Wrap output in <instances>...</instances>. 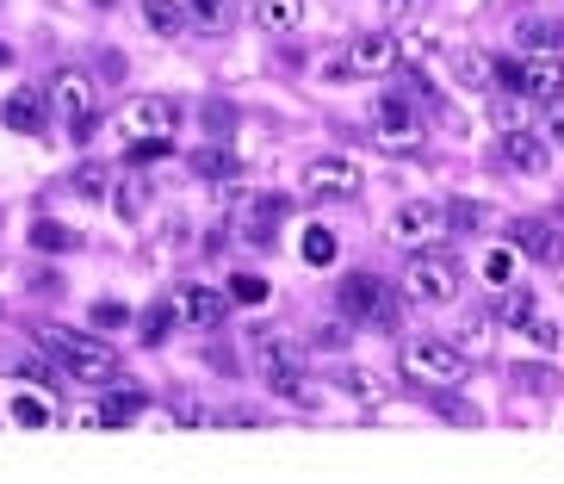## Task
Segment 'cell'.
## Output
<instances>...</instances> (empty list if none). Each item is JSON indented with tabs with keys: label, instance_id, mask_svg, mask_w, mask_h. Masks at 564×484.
<instances>
[{
	"label": "cell",
	"instance_id": "obj_33",
	"mask_svg": "<svg viewBox=\"0 0 564 484\" xmlns=\"http://www.w3.org/2000/svg\"><path fill=\"white\" fill-rule=\"evenodd\" d=\"M447 224H453V230H478V224H484V205H478V200H453V205H447Z\"/></svg>",
	"mask_w": 564,
	"mask_h": 484
},
{
	"label": "cell",
	"instance_id": "obj_37",
	"mask_svg": "<svg viewBox=\"0 0 564 484\" xmlns=\"http://www.w3.org/2000/svg\"><path fill=\"white\" fill-rule=\"evenodd\" d=\"M193 168H199V174H230V155H224V150H199V155H193Z\"/></svg>",
	"mask_w": 564,
	"mask_h": 484
},
{
	"label": "cell",
	"instance_id": "obj_30",
	"mask_svg": "<svg viewBox=\"0 0 564 484\" xmlns=\"http://www.w3.org/2000/svg\"><path fill=\"white\" fill-rule=\"evenodd\" d=\"M167 150H174V137H137V143H124V162H131V168H150V162H162Z\"/></svg>",
	"mask_w": 564,
	"mask_h": 484
},
{
	"label": "cell",
	"instance_id": "obj_2",
	"mask_svg": "<svg viewBox=\"0 0 564 484\" xmlns=\"http://www.w3.org/2000/svg\"><path fill=\"white\" fill-rule=\"evenodd\" d=\"M403 373H410L415 385L447 391V385L465 379V348L447 342V335H410V342H403Z\"/></svg>",
	"mask_w": 564,
	"mask_h": 484
},
{
	"label": "cell",
	"instance_id": "obj_39",
	"mask_svg": "<svg viewBox=\"0 0 564 484\" xmlns=\"http://www.w3.org/2000/svg\"><path fill=\"white\" fill-rule=\"evenodd\" d=\"M205 125L212 131H230V106H205Z\"/></svg>",
	"mask_w": 564,
	"mask_h": 484
},
{
	"label": "cell",
	"instance_id": "obj_40",
	"mask_svg": "<svg viewBox=\"0 0 564 484\" xmlns=\"http://www.w3.org/2000/svg\"><path fill=\"white\" fill-rule=\"evenodd\" d=\"M552 137L564 143V112H558V106H552Z\"/></svg>",
	"mask_w": 564,
	"mask_h": 484
},
{
	"label": "cell",
	"instance_id": "obj_19",
	"mask_svg": "<svg viewBox=\"0 0 564 484\" xmlns=\"http://www.w3.org/2000/svg\"><path fill=\"white\" fill-rule=\"evenodd\" d=\"M341 398H354L360 410H379V404L391 398V385H384L372 367H341Z\"/></svg>",
	"mask_w": 564,
	"mask_h": 484
},
{
	"label": "cell",
	"instance_id": "obj_18",
	"mask_svg": "<svg viewBox=\"0 0 564 484\" xmlns=\"http://www.w3.org/2000/svg\"><path fill=\"white\" fill-rule=\"evenodd\" d=\"M254 25L273 37H292L304 25V0H254Z\"/></svg>",
	"mask_w": 564,
	"mask_h": 484
},
{
	"label": "cell",
	"instance_id": "obj_17",
	"mask_svg": "<svg viewBox=\"0 0 564 484\" xmlns=\"http://www.w3.org/2000/svg\"><path fill=\"white\" fill-rule=\"evenodd\" d=\"M44 112H51V94H44V87H19L13 100L0 106L7 131H19V137H37V131H44Z\"/></svg>",
	"mask_w": 564,
	"mask_h": 484
},
{
	"label": "cell",
	"instance_id": "obj_8",
	"mask_svg": "<svg viewBox=\"0 0 564 484\" xmlns=\"http://www.w3.org/2000/svg\"><path fill=\"white\" fill-rule=\"evenodd\" d=\"M335 311H341V318L398 323V311H391V286H384L379 273H341V286H335Z\"/></svg>",
	"mask_w": 564,
	"mask_h": 484
},
{
	"label": "cell",
	"instance_id": "obj_29",
	"mask_svg": "<svg viewBox=\"0 0 564 484\" xmlns=\"http://www.w3.org/2000/svg\"><path fill=\"white\" fill-rule=\"evenodd\" d=\"M453 82L459 87H490V63H484L478 51H459L453 56Z\"/></svg>",
	"mask_w": 564,
	"mask_h": 484
},
{
	"label": "cell",
	"instance_id": "obj_41",
	"mask_svg": "<svg viewBox=\"0 0 564 484\" xmlns=\"http://www.w3.org/2000/svg\"><path fill=\"white\" fill-rule=\"evenodd\" d=\"M94 7H112V0H94Z\"/></svg>",
	"mask_w": 564,
	"mask_h": 484
},
{
	"label": "cell",
	"instance_id": "obj_3",
	"mask_svg": "<svg viewBox=\"0 0 564 484\" xmlns=\"http://www.w3.org/2000/svg\"><path fill=\"white\" fill-rule=\"evenodd\" d=\"M403 299L410 304H453L459 299V261L453 255H441L429 243V249H415V261H410V273H403Z\"/></svg>",
	"mask_w": 564,
	"mask_h": 484
},
{
	"label": "cell",
	"instance_id": "obj_36",
	"mask_svg": "<svg viewBox=\"0 0 564 484\" xmlns=\"http://www.w3.org/2000/svg\"><path fill=\"white\" fill-rule=\"evenodd\" d=\"M490 112H497V131H514V125H528V106H521V100H497Z\"/></svg>",
	"mask_w": 564,
	"mask_h": 484
},
{
	"label": "cell",
	"instance_id": "obj_24",
	"mask_svg": "<svg viewBox=\"0 0 564 484\" xmlns=\"http://www.w3.org/2000/svg\"><path fill=\"white\" fill-rule=\"evenodd\" d=\"M186 19H193V32H212V37H224L230 32V0H186Z\"/></svg>",
	"mask_w": 564,
	"mask_h": 484
},
{
	"label": "cell",
	"instance_id": "obj_20",
	"mask_svg": "<svg viewBox=\"0 0 564 484\" xmlns=\"http://www.w3.org/2000/svg\"><path fill=\"white\" fill-rule=\"evenodd\" d=\"M558 37H564V25H552V19H540V13H521V19H514V44H521L528 56L558 51Z\"/></svg>",
	"mask_w": 564,
	"mask_h": 484
},
{
	"label": "cell",
	"instance_id": "obj_35",
	"mask_svg": "<svg viewBox=\"0 0 564 484\" xmlns=\"http://www.w3.org/2000/svg\"><path fill=\"white\" fill-rule=\"evenodd\" d=\"M94 323H100V330H124V323H131V311H124L118 299H100V304H94Z\"/></svg>",
	"mask_w": 564,
	"mask_h": 484
},
{
	"label": "cell",
	"instance_id": "obj_11",
	"mask_svg": "<svg viewBox=\"0 0 564 484\" xmlns=\"http://www.w3.org/2000/svg\"><path fill=\"white\" fill-rule=\"evenodd\" d=\"M224 311H230V292H217V286H205V280H186L181 292H174V318H181L186 330H217Z\"/></svg>",
	"mask_w": 564,
	"mask_h": 484
},
{
	"label": "cell",
	"instance_id": "obj_16",
	"mask_svg": "<svg viewBox=\"0 0 564 484\" xmlns=\"http://www.w3.org/2000/svg\"><path fill=\"white\" fill-rule=\"evenodd\" d=\"M106 205H112L118 224H143V217H150V181H143V168L118 174L112 193H106Z\"/></svg>",
	"mask_w": 564,
	"mask_h": 484
},
{
	"label": "cell",
	"instance_id": "obj_15",
	"mask_svg": "<svg viewBox=\"0 0 564 484\" xmlns=\"http://www.w3.org/2000/svg\"><path fill=\"white\" fill-rule=\"evenodd\" d=\"M7 410H13L19 429H51V422H56V398H51V385L37 391V379H19L13 391H7Z\"/></svg>",
	"mask_w": 564,
	"mask_h": 484
},
{
	"label": "cell",
	"instance_id": "obj_31",
	"mask_svg": "<svg viewBox=\"0 0 564 484\" xmlns=\"http://www.w3.org/2000/svg\"><path fill=\"white\" fill-rule=\"evenodd\" d=\"M398 51H403V63H422V56H434V37L422 25H410V32H398Z\"/></svg>",
	"mask_w": 564,
	"mask_h": 484
},
{
	"label": "cell",
	"instance_id": "obj_5",
	"mask_svg": "<svg viewBox=\"0 0 564 484\" xmlns=\"http://www.w3.org/2000/svg\"><path fill=\"white\" fill-rule=\"evenodd\" d=\"M509 87H521L528 100H540V106H564V63H558V51H540V56H502V68H497Z\"/></svg>",
	"mask_w": 564,
	"mask_h": 484
},
{
	"label": "cell",
	"instance_id": "obj_34",
	"mask_svg": "<svg viewBox=\"0 0 564 484\" xmlns=\"http://www.w3.org/2000/svg\"><path fill=\"white\" fill-rule=\"evenodd\" d=\"M174 323H181V318H174V299H167V304H155L150 318H143V342H162V335L174 330Z\"/></svg>",
	"mask_w": 564,
	"mask_h": 484
},
{
	"label": "cell",
	"instance_id": "obj_9",
	"mask_svg": "<svg viewBox=\"0 0 564 484\" xmlns=\"http://www.w3.org/2000/svg\"><path fill=\"white\" fill-rule=\"evenodd\" d=\"M453 224H447V205H434V200H410L391 212V243L398 249H429V243H441Z\"/></svg>",
	"mask_w": 564,
	"mask_h": 484
},
{
	"label": "cell",
	"instance_id": "obj_1",
	"mask_svg": "<svg viewBox=\"0 0 564 484\" xmlns=\"http://www.w3.org/2000/svg\"><path fill=\"white\" fill-rule=\"evenodd\" d=\"M37 348L56 354V367L82 385H112L118 379V354L106 348L100 335H82V330H63V323H37Z\"/></svg>",
	"mask_w": 564,
	"mask_h": 484
},
{
	"label": "cell",
	"instance_id": "obj_25",
	"mask_svg": "<svg viewBox=\"0 0 564 484\" xmlns=\"http://www.w3.org/2000/svg\"><path fill=\"white\" fill-rule=\"evenodd\" d=\"M514 261H521V255H514L509 243H490V249L478 255V273H484V286H514Z\"/></svg>",
	"mask_w": 564,
	"mask_h": 484
},
{
	"label": "cell",
	"instance_id": "obj_23",
	"mask_svg": "<svg viewBox=\"0 0 564 484\" xmlns=\"http://www.w3.org/2000/svg\"><path fill=\"white\" fill-rule=\"evenodd\" d=\"M32 249L37 255H75L82 249V236L68 230V224H56V217H37L32 224Z\"/></svg>",
	"mask_w": 564,
	"mask_h": 484
},
{
	"label": "cell",
	"instance_id": "obj_26",
	"mask_svg": "<svg viewBox=\"0 0 564 484\" xmlns=\"http://www.w3.org/2000/svg\"><path fill=\"white\" fill-rule=\"evenodd\" d=\"M68 193H75V200H106V193H112V174H106L100 162H82L68 174Z\"/></svg>",
	"mask_w": 564,
	"mask_h": 484
},
{
	"label": "cell",
	"instance_id": "obj_13",
	"mask_svg": "<svg viewBox=\"0 0 564 484\" xmlns=\"http://www.w3.org/2000/svg\"><path fill=\"white\" fill-rule=\"evenodd\" d=\"M514 249L528 255V261H540V268H558L564 261V230L546 224V217H521V224H514Z\"/></svg>",
	"mask_w": 564,
	"mask_h": 484
},
{
	"label": "cell",
	"instance_id": "obj_10",
	"mask_svg": "<svg viewBox=\"0 0 564 484\" xmlns=\"http://www.w3.org/2000/svg\"><path fill=\"white\" fill-rule=\"evenodd\" d=\"M174 131H181V106L167 100V94H143V100H131L118 112V137L124 143H137V137H174Z\"/></svg>",
	"mask_w": 564,
	"mask_h": 484
},
{
	"label": "cell",
	"instance_id": "obj_27",
	"mask_svg": "<svg viewBox=\"0 0 564 484\" xmlns=\"http://www.w3.org/2000/svg\"><path fill=\"white\" fill-rule=\"evenodd\" d=\"M143 410H150V404L137 398V391H112V398L100 404V422H143Z\"/></svg>",
	"mask_w": 564,
	"mask_h": 484
},
{
	"label": "cell",
	"instance_id": "obj_28",
	"mask_svg": "<svg viewBox=\"0 0 564 484\" xmlns=\"http://www.w3.org/2000/svg\"><path fill=\"white\" fill-rule=\"evenodd\" d=\"M299 249H304V261H311V268H329V261H335V230H323V224H311Z\"/></svg>",
	"mask_w": 564,
	"mask_h": 484
},
{
	"label": "cell",
	"instance_id": "obj_12",
	"mask_svg": "<svg viewBox=\"0 0 564 484\" xmlns=\"http://www.w3.org/2000/svg\"><path fill=\"white\" fill-rule=\"evenodd\" d=\"M502 162H509L514 174H546L552 143L540 137V125H514V131H502Z\"/></svg>",
	"mask_w": 564,
	"mask_h": 484
},
{
	"label": "cell",
	"instance_id": "obj_6",
	"mask_svg": "<svg viewBox=\"0 0 564 484\" xmlns=\"http://www.w3.org/2000/svg\"><path fill=\"white\" fill-rule=\"evenodd\" d=\"M44 94H51V112L63 118L75 137L94 131V112H100V100H94V75H82V68H56Z\"/></svg>",
	"mask_w": 564,
	"mask_h": 484
},
{
	"label": "cell",
	"instance_id": "obj_4",
	"mask_svg": "<svg viewBox=\"0 0 564 484\" xmlns=\"http://www.w3.org/2000/svg\"><path fill=\"white\" fill-rule=\"evenodd\" d=\"M372 137H379V150H391V155L429 150V125H422V112H415L403 94H384V100L372 106Z\"/></svg>",
	"mask_w": 564,
	"mask_h": 484
},
{
	"label": "cell",
	"instance_id": "obj_7",
	"mask_svg": "<svg viewBox=\"0 0 564 484\" xmlns=\"http://www.w3.org/2000/svg\"><path fill=\"white\" fill-rule=\"evenodd\" d=\"M299 186L311 193V200H354V193L366 186V174H360L354 155H311L304 174H299Z\"/></svg>",
	"mask_w": 564,
	"mask_h": 484
},
{
	"label": "cell",
	"instance_id": "obj_32",
	"mask_svg": "<svg viewBox=\"0 0 564 484\" xmlns=\"http://www.w3.org/2000/svg\"><path fill=\"white\" fill-rule=\"evenodd\" d=\"M230 299H236V304H267V280H261V273H236V280H230Z\"/></svg>",
	"mask_w": 564,
	"mask_h": 484
},
{
	"label": "cell",
	"instance_id": "obj_38",
	"mask_svg": "<svg viewBox=\"0 0 564 484\" xmlns=\"http://www.w3.org/2000/svg\"><path fill=\"white\" fill-rule=\"evenodd\" d=\"M379 7H384L391 19H403V25H410V19L422 13V7H429V0H379Z\"/></svg>",
	"mask_w": 564,
	"mask_h": 484
},
{
	"label": "cell",
	"instance_id": "obj_21",
	"mask_svg": "<svg viewBox=\"0 0 564 484\" xmlns=\"http://www.w3.org/2000/svg\"><path fill=\"white\" fill-rule=\"evenodd\" d=\"M143 25L155 37H181L193 19H186V0H143Z\"/></svg>",
	"mask_w": 564,
	"mask_h": 484
},
{
	"label": "cell",
	"instance_id": "obj_22",
	"mask_svg": "<svg viewBox=\"0 0 564 484\" xmlns=\"http://www.w3.org/2000/svg\"><path fill=\"white\" fill-rule=\"evenodd\" d=\"M509 330H533L540 323V299H533L528 286H502V311H497Z\"/></svg>",
	"mask_w": 564,
	"mask_h": 484
},
{
	"label": "cell",
	"instance_id": "obj_14",
	"mask_svg": "<svg viewBox=\"0 0 564 484\" xmlns=\"http://www.w3.org/2000/svg\"><path fill=\"white\" fill-rule=\"evenodd\" d=\"M398 63H403V51H398V37H391V32H360L348 44V68H354V75H391Z\"/></svg>",
	"mask_w": 564,
	"mask_h": 484
}]
</instances>
